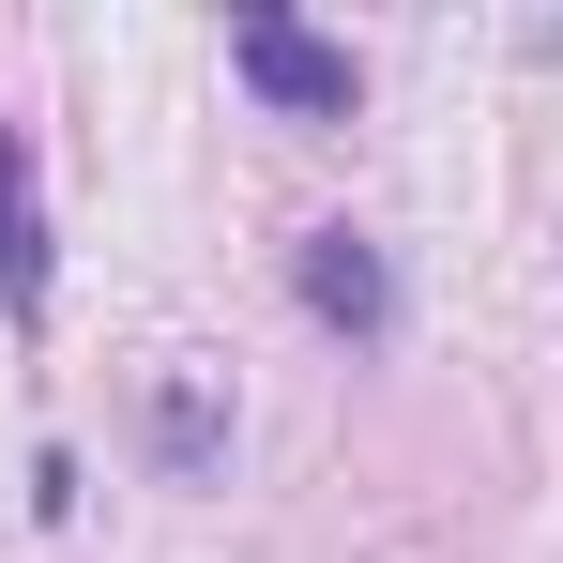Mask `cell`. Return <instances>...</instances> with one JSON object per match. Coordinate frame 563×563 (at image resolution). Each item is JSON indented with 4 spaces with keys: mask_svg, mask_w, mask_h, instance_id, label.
I'll use <instances>...</instances> for the list:
<instances>
[{
    "mask_svg": "<svg viewBox=\"0 0 563 563\" xmlns=\"http://www.w3.org/2000/svg\"><path fill=\"white\" fill-rule=\"evenodd\" d=\"M229 77L275 107V122H351V107H366V62H351L335 31L275 15V0H244V15H229Z\"/></svg>",
    "mask_w": 563,
    "mask_h": 563,
    "instance_id": "1",
    "label": "cell"
},
{
    "mask_svg": "<svg viewBox=\"0 0 563 563\" xmlns=\"http://www.w3.org/2000/svg\"><path fill=\"white\" fill-rule=\"evenodd\" d=\"M46 275H62V244H46V168H31V122H0V320H46Z\"/></svg>",
    "mask_w": 563,
    "mask_h": 563,
    "instance_id": "3",
    "label": "cell"
},
{
    "mask_svg": "<svg viewBox=\"0 0 563 563\" xmlns=\"http://www.w3.org/2000/svg\"><path fill=\"white\" fill-rule=\"evenodd\" d=\"M153 457H168V487H213V457H229V396H213L198 366L153 380Z\"/></svg>",
    "mask_w": 563,
    "mask_h": 563,
    "instance_id": "4",
    "label": "cell"
},
{
    "mask_svg": "<svg viewBox=\"0 0 563 563\" xmlns=\"http://www.w3.org/2000/svg\"><path fill=\"white\" fill-rule=\"evenodd\" d=\"M289 305H305L320 335L380 351V335H396V260H380V244L351 229V213H335V229H305V244H289Z\"/></svg>",
    "mask_w": 563,
    "mask_h": 563,
    "instance_id": "2",
    "label": "cell"
}]
</instances>
